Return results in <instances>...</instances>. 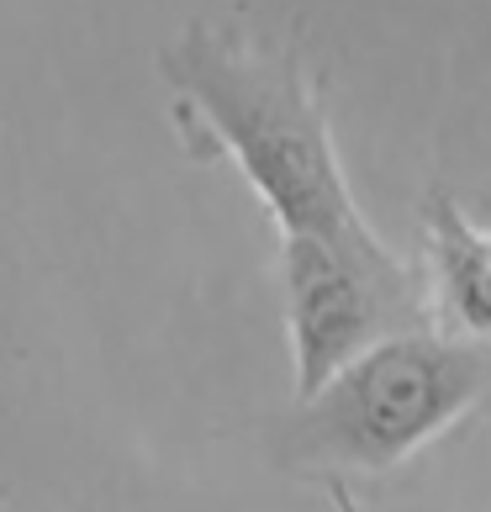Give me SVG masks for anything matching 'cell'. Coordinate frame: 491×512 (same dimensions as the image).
<instances>
[{
  "label": "cell",
  "instance_id": "1",
  "mask_svg": "<svg viewBox=\"0 0 491 512\" xmlns=\"http://www.w3.org/2000/svg\"><path fill=\"white\" fill-rule=\"evenodd\" d=\"M159 74L185 148L233 159L280 238H354L370 227L338 159L323 80L307 74L296 43L191 22L159 53Z\"/></svg>",
  "mask_w": 491,
  "mask_h": 512
},
{
  "label": "cell",
  "instance_id": "2",
  "mask_svg": "<svg viewBox=\"0 0 491 512\" xmlns=\"http://www.w3.org/2000/svg\"><path fill=\"white\" fill-rule=\"evenodd\" d=\"M491 344L444 328L402 333L344 365L296 412V454L328 481L386 476L418 449L439 444L486 402Z\"/></svg>",
  "mask_w": 491,
  "mask_h": 512
},
{
  "label": "cell",
  "instance_id": "3",
  "mask_svg": "<svg viewBox=\"0 0 491 512\" xmlns=\"http://www.w3.org/2000/svg\"><path fill=\"white\" fill-rule=\"evenodd\" d=\"M280 296L301 402L386 338L439 328L428 270L407 264L375 227L354 238H280Z\"/></svg>",
  "mask_w": 491,
  "mask_h": 512
},
{
  "label": "cell",
  "instance_id": "4",
  "mask_svg": "<svg viewBox=\"0 0 491 512\" xmlns=\"http://www.w3.org/2000/svg\"><path fill=\"white\" fill-rule=\"evenodd\" d=\"M423 227L439 328L470 344H491V227L470 222V212L444 185L423 196Z\"/></svg>",
  "mask_w": 491,
  "mask_h": 512
},
{
  "label": "cell",
  "instance_id": "5",
  "mask_svg": "<svg viewBox=\"0 0 491 512\" xmlns=\"http://www.w3.org/2000/svg\"><path fill=\"white\" fill-rule=\"evenodd\" d=\"M328 497H333V507H338V512H360V507L349 502V486H344V481H328Z\"/></svg>",
  "mask_w": 491,
  "mask_h": 512
}]
</instances>
